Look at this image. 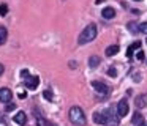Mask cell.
I'll use <instances>...</instances> for the list:
<instances>
[{"mask_svg":"<svg viewBox=\"0 0 147 126\" xmlns=\"http://www.w3.org/2000/svg\"><path fill=\"white\" fill-rule=\"evenodd\" d=\"M21 76H22V77H24V79H26V77H27V76H30V72H29V71H27V69H22V71H21Z\"/></svg>","mask_w":147,"mask_h":126,"instance_id":"603a6c76","label":"cell"},{"mask_svg":"<svg viewBox=\"0 0 147 126\" xmlns=\"http://www.w3.org/2000/svg\"><path fill=\"white\" fill-rule=\"evenodd\" d=\"M115 54H119V46L117 44H112V46H109L108 49H106V55L108 57H112V55H115Z\"/></svg>","mask_w":147,"mask_h":126,"instance_id":"9a60e30c","label":"cell"},{"mask_svg":"<svg viewBox=\"0 0 147 126\" xmlns=\"http://www.w3.org/2000/svg\"><path fill=\"white\" fill-rule=\"evenodd\" d=\"M92 88L96 91V93H100V94L109 93V87L105 84V82H100V80H93L92 82Z\"/></svg>","mask_w":147,"mask_h":126,"instance_id":"277c9868","label":"cell"},{"mask_svg":"<svg viewBox=\"0 0 147 126\" xmlns=\"http://www.w3.org/2000/svg\"><path fill=\"white\" fill-rule=\"evenodd\" d=\"M133 2H141V0H133Z\"/></svg>","mask_w":147,"mask_h":126,"instance_id":"83f0119b","label":"cell"},{"mask_svg":"<svg viewBox=\"0 0 147 126\" xmlns=\"http://www.w3.org/2000/svg\"><path fill=\"white\" fill-rule=\"evenodd\" d=\"M128 112H130V109H128V103L125 99H120L117 104V115L119 117H127Z\"/></svg>","mask_w":147,"mask_h":126,"instance_id":"8992f818","label":"cell"},{"mask_svg":"<svg viewBox=\"0 0 147 126\" xmlns=\"http://www.w3.org/2000/svg\"><path fill=\"white\" fill-rule=\"evenodd\" d=\"M139 32H141V33H146V35H147V22L139 24Z\"/></svg>","mask_w":147,"mask_h":126,"instance_id":"d6986e66","label":"cell"},{"mask_svg":"<svg viewBox=\"0 0 147 126\" xmlns=\"http://www.w3.org/2000/svg\"><path fill=\"white\" fill-rule=\"evenodd\" d=\"M131 123L133 125H136V126H139L141 123H144V117H142V113L141 112H136L133 115V118H131Z\"/></svg>","mask_w":147,"mask_h":126,"instance_id":"4fadbf2b","label":"cell"},{"mask_svg":"<svg viewBox=\"0 0 147 126\" xmlns=\"http://www.w3.org/2000/svg\"><path fill=\"white\" fill-rule=\"evenodd\" d=\"M98 65H100V57L92 55V57L89 58V66H90V68H96Z\"/></svg>","mask_w":147,"mask_h":126,"instance_id":"e0dca14e","label":"cell"},{"mask_svg":"<svg viewBox=\"0 0 147 126\" xmlns=\"http://www.w3.org/2000/svg\"><path fill=\"white\" fill-rule=\"evenodd\" d=\"M136 58H138V60H144V58H146V55H144L142 50H139V52L136 54Z\"/></svg>","mask_w":147,"mask_h":126,"instance_id":"7402d4cb","label":"cell"},{"mask_svg":"<svg viewBox=\"0 0 147 126\" xmlns=\"http://www.w3.org/2000/svg\"><path fill=\"white\" fill-rule=\"evenodd\" d=\"M139 126H147V123H141V125Z\"/></svg>","mask_w":147,"mask_h":126,"instance_id":"4316f807","label":"cell"},{"mask_svg":"<svg viewBox=\"0 0 147 126\" xmlns=\"http://www.w3.org/2000/svg\"><path fill=\"white\" fill-rule=\"evenodd\" d=\"M14 107H16V106H14V104H10V106H8V110H13Z\"/></svg>","mask_w":147,"mask_h":126,"instance_id":"d4e9b609","label":"cell"},{"mask_svg":"<svg viewBox=\"0 0 147 126\" xmlns=\"http://www.w3.org/2000/svg\"><path fill=\"white\" fill-rule=\"evenodd\" d=\"M7 40H8V30L3 25H0V44H5Z\"/></svg>","mask_w":147,"mask_h":126,"instance_id":"5bb4252c","label":"cell"},{"mask_svg":"<svg viewBox=\"0 0 147 126\" xmlns=\"http://www.w3.org/2000/svg\"><path fill=\"white\" fill-rule=\"evenodd\" d=\"M139 47H141V43H139V41H134L133 44H130V46H128L127 55H128V57H130V58H131V57H133V52H134V50H136V49H139Z\"/></svg>","mask_w":147,"mask_h":126,"instance_id":"7c38bea8","label":"cell"},{"mask_svg":"<svg viewBox=\"0 0 147 126\" xmlns=\"http://www.w3.org/2000/svg\"><path fill=\"white\" fill-rule=\"evenodd\" d=\"M11 99H13V93H11V90H10V88H7V87L0 88V103L8 104Z\"/></svg>","mask_w":147,"mask_h":126,"instance_id":"5b68a950","label":"cell"},{"mask_svg":"<svg viewBox=\"0 0 147 126\" xmlns=\"http://www.w3.org/2000/svg\"><path fill=\"white\" fill-rule=\"evenodd\" d=\"M96 33H98V30H96V25H95V24H89V25H87V27L79 33L78 43H79V44H87V43H90V41H93V40L96 38Z\"/></svg>","mask_w":147,"mask_h":126,"instance_id":"7a4b0ae2","label":"cell"},{"mask_svg":"<svg viewBox=\"0 0 147 126\" xmlns=\"http://www.w3.org/2000/svg\"><path fill=\"white\" fill-rule=\"evenodd\" d=\"M108 74L111 76V77H115V76H117V71H115V68H114V66H112V68H109Z\"/></svg>","mask_w":147,"mask_h":126,"instance_id":"44dd1931","label":"cell"},{"mask_svg":"<svg viewBox=\"0 0 147 126\" xmlns=\"http://www.w3.org/2000/svg\"><path fill=\"white\" fill-rule=\"evenodd\" d=\"M43 94H45V98H46L48 101H52V99H54V96H52V93H51L49 90H45V93H43Z\"/></svg>","mask_w":147,"mask_h":126,"instance_id":"ffe728a7","label":"cell"},{"mask_svg":"<svg viewBox=\"0 0 147 126\" xmlns=\"http://www.w3.org/2000/svg\"><path fill=\"white\" fill-rule=\"evenodd\" d=\"M3 71H5V66H3V65H2V63H0V76L3 74Z\"/></svg>","mask_w":147,"mask_h":126,"instance_id":"cb8c5ba5","label":"cell"},{"mask_svg":"<svg viewBox=\"0 0 147 126\" xmlns=\"http://www.w3.org/2000/svg\"><path fill=\"white\" fill-rule=\"evenodd\" d=\"M127 28L131 33H139V24H138V22H128Z\"/></svg>","mask_w":147,"mask_h":126,"instance_id":"2e32d148","label":"cell"},{"mask_svg":"<svg viewBox=\"0 0 147 126\" xmlns=\"http://www.w3.org/2000/svg\"><path fill=\"white\" fill-rule=\"evenodd\" d=\"M105 125L108 126H119L120 125V120H119V115L112 110H105Z\"/></svg>","mask_w":147,"mask_h":126,"instance_id":"3957f363","label":"cell"},{"mask_svg":"<svg viewBox=\"0 0 147 126\" xmlns=\"http://www.w3.org/2000/svg\"><path fill=\"white\" fill-rule=\"evenodd\" d=\"M68 117H70V121L76 126H86L87 123V118H86V113L84 110L81 109L79 106H73L68 112Z\"/></svg>","mask_w":147,"mask_h":126,"instance_id":"6da1fadb","label":"cell"},{"mask_svg":"<svg viewBox=\"0 0 147 126\" xmlns=\"http://www.w3.org/2000/svg\"><path fill=\"white\" fill-rule=\"evenodd\" d=\"M14 121L18 123V125H21V126H26V123H27V113L26 112H22V110H19V112L14 115Z\"/></svg>","mask_w":147,"mask_h":126,"instance_id":"ba28073f","label":"cell"},{"mask_svg":"<svg viewBox=\"0 0 147 126\" xmlns=\"http://www.w3.org/2000/svg\"><path fill=\"white\" fill-rule=\"evenodd\" d=\"M0 126H7V123H5V121H3V120H2V118H0Z\"/></svg>","mask_w":147,"mask_h":126,"instance_id":"484cf974","label":"cell"},{"mask_svg":"<svg viewBox=\"0 0 147 126\" xmlns=\"http://www.w3.org/2000/svg\"><path fill=\"white\" fill-rule=\"evenodd\" d=\"M136 107L138 109H144V107L147 106V93L146 94H139V96H136Z\"/></svg>","mask_w":147,"mask_h":126,"instance_id":"9c48e42d","label":"cell"},{"mask_svg":"<svg viewBox=\"0 0 147 126\" xmlns=\"http://www.w3.org/2000/svg\"><path fill=\"white\" fill-rule=\"evenodd\" d=\"M40 84V77L38 76H27L26 77V87L29 90H35Z\"/></svg>","mask_w":147,"mask_h":126,"instance_id":"52a82bcc","label":"cell"},{"mask_svg":"<svg viewBox=\"0 0 147 126\" xmlns=\"http://www.w3.org/2000/svg\"><path fill=\"white\" fill-rule=\"evenodd\" d=\"M8 14V5L7 3H2L0 5V16H7Z\"/></svg>","mask_w":147,"mask_h":126,"instance_id":"ac0fdd59","label":"cell"},{"mask_svg":"<svg viewBox=\"0 0 147 126\" xmlns=\"http://www.w3.org/2000/svg\"><path fill=\"white\" fill-rule=\"evenodd\" d=\"M93 121L98 123V125H105V110H100L93 115Z\"/></svg>","mask_w":147,"mask_h":126,"instance_id":"8fae6325","label":"cell"},{"mask_svg":"<svg viewBox=\"0 0 147 126\" xmlns=\"http://www.w3.org/2000/svg\"><path fill=\"white\" fill-rule=\"evenodd\" d=\"M101 16H103L105 19H112V17L115 16V9L111 8V6H106V8L101 11Z\"/></svg>","mask_w":147,"mask_h":126,"instance_id":"30bf717a","label":"cell"}]
</instances>
